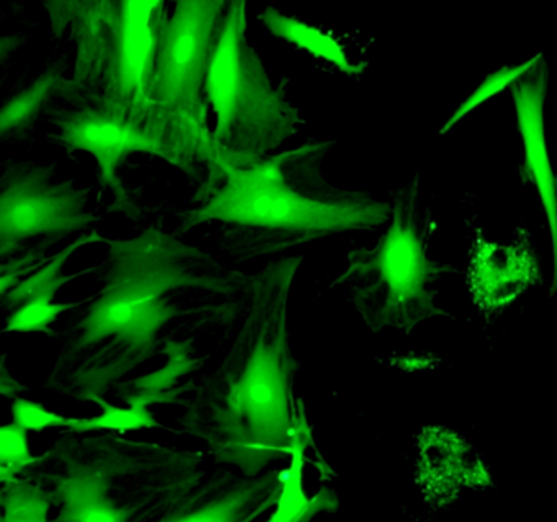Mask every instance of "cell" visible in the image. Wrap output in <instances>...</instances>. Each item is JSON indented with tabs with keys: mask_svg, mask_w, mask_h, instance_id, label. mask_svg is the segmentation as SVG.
Listing matches in <instances>:
<instances>
[{
	"mask_svg": "<svg viewBox=\"0 0 557 522\" xmlns=\"http://www.w3.org/2000/svg\"><path fill=\"white\" fill-rule=\"evenodd\" d=\"M107 244L103 287L64 330L45 382L76 400L106 397L152 358L195 349L200 333L233 328L252 293L253 274L156 225Z\"/></svg>",
	"mask_w": 557,
	"mask_h": 522,
	"instance_id": "cell-1",
	"label": "cell"
},
{
	"mask_svg": "<svg viewBox=\"0 0 557 522\" xmlns=\"http://www.w3.org/2000/svg\"><path fill=\"white\" fill-rule=\"evenodd\" d=\"M302 257L272 260L253 274L249 306L221 364L198 382L175 423L207 447L216 465L260 476L314 446L295 397L289 294Z\"/></svg>",
	"mask_w": 557,
	"mask_h": 522,
	"instance_id": "cell-2",
	"label": "cell"
},
{
	"mask_svg": "<svg viewBox=\"0 0 557 522\" xmlns=\"http://www.w3.org/2000/svg\"><path fill=\"white\" fill-rule=\"evenodd\" d=\"M335 144L308 142L256 159L208 160L197 206L181 214L178 234L220 222L230 228L221 245L244 263L344 232L376 231L391 221L393 204L322 176V162Z\"/></svg>",
	"mask_w": 557,
	"mask_h": 522,
	"instance_id": "cell-3",
	"label": "cell"
},
{
	"mask_svg": "<svg viewBox=\"0 0 557 522\" xmlns=\"http://www.w3.org/2000/svg\"><path fill=\"white\" fill-rule=\"evenodd\" d=\"M208 452L115 434L63 436L21 478L57 506L50 522H158L213 470Z\"/></svg>",
	"mask_w": 557,
	"mask_h": 522,
	"instance_id": "cell-4",
	"label": "cell"
},
{
	"mask_svg": "<svg viewBox=\"0 0 557 522\" xmlns=\"http://www.w3.org/2000/svg\"><path fill=\"white\" fill-rule=\"evenodd\" d=\"M393 215L376 247L355 248L348 268L329 289L344 287L364 325L373 333L386 328L409 335L419 323L435 316L456 320L436 306L435 284L461 271L429 258L435 219L420 199V173L393 191Z\"/></svg>",
	"mask_w": 557,
	"mask_h": 522,
	"instance_id": "cell-5",
	"label": "cell"
},
{
	"mask_svg": "<svg viewBox=\"0 0 557 522\" xmlns=\"http://www.w3.org/2000/svg\"><path fill=\"white\" fill-rule=\"evenodd\" d=\"M246 10L244 0L226 2L214 33L205 80V100L216 114L211 159L270 156L305 123L249 45Z\"/></svg>",
	"mask_w": 557,
	"mask_h": 522,
	"instance_id": "cell-6",
	"label": "cell"
},
{
	"mask_svg": "<svg viewBox=\"0 0 557 522\" xmlns=\"http://www.w3.org/2000/svg\"><path fill=\"white\" fill-rule=\"evenodd\" d=\"M224 0H184L169 15L149 88L145 129L159 157L185 172L213 157L205 80Z\"/></svg>",
	"mask_w": 557,
	"mask_h": 522,
	"instance_id": "cell-7",
	"label": "cell"
},
{
	"mask_svg": "<svg viewBox=\"0 0 557 522\" xmlns=\"http://www.w3.org/2000/svg\"><path fill=\"white\" fill-rule=\"evenodd\" d=\"M54 165L12 163L0 182V254L8 260L25 241L47 238L48 245L86 231L97 215L87 211L92 188H74V179L54 182Z\"/></svg>",
	"mask_w": 557,
	"mask_h": 522,
	"instance_id": "cell-8",
	"label": "cell"
},
{
	"mask_svg": "<svg viewBox=\"0 0 557 522\" xmlns=\"http://www.w3.org/2000/svg\"><path fill=\"white\" fill-rule=\"evenodd\" d=\"M54 127L50 140L70 150H86L99 163V182L112 191L113 209L136 215L135 202L119 175L120 165L132 152L159 157L158 146L143 124L102 100H76L45 113Z\"/></svg>",
	"mask_w": 557,
	"mask_h": 522,
	"instance_id": "cell-9",
	"label": "cell"
},
{
	"mask_svg": "<svg viewBox=\"0 0 557 522\" xmlns=\"http://www.w3.org/2000/svg\"><path fill=\"white\" fill-rule=\"evenodd\" d=\"M168 3L162 0H119L113 16V39L102 95L97 100L145 126L149 88L165 23Z\"/></svg>",
	"mask_w": 557,
	"mask_h": 522,
	"instance_id": "cell-10",
	"label": "cell"
},
{
	"mask_svg": "<svg viewBox=\"0 0 557 522\" xmlns=\"http://www.w3.org/2000/svg\"><path fill=\"white\" fill-rule=\"evenodd\" d=\"M285 476L278 469L246 476L231 467L213 472L158 522H253L278 505Z\"/></svg>",
	"mask_w": 557,
	"mask_h": 522,
	"instance_id": "cell-11",
	"label": "cell"
},
{
	"mask_svg": "<svg viewBox=\"0 0 557 522\" xmlns=\"http://www.w3.org/2000/svg\"><path fill=\"white\" fill-rule=\"evenodd\" d=\"M547 90H549V67L541 52L536 64L511 84L510 94L517 111L521 140H523L524 162L521 165V175L540 192L547 227H549L554 261L549 297H554L557 294V175L550 165L546 133H544Z\"/></svg>",
	"mask_w": 557,
	"mask_h": 522,
	"instance_id": "cell-12",
	"label": "cell"
},
{
	"mask_svg": "<svg viewBox=\"0 0 557 522\" xmlns=\"http://www.w3.org/2000/svg\"><path fill=\"white\" fill-rule=\"evenodd\" d=\"M51 20L53 41L74 42L76 61L71 80L79 90L77 100H97L102 95L113 39L115 2L77 0L44 2Z\"/></svg>",
	"mask_w": 557,
	"mask_h": 522,
	"instance_id": "cell-13",
	"label": "cell"
},
{
	"mask_svg": "<svg viewBox=\"0 0 557 522\" xmlns=\"http://www.w3.org/2000/svg\"><path fill=\"white\" fill-rule=\"evenodd\" d=\"M537 281V258L530 241L507 245L475 241L472 245L466 286L472 303L482 312H495L508 306Z\"/></svg>",
	"mask_w": 557,
	"mask_h": 522,
	"instance_id": "cell-14",
	"label": "cell"
},
{
	"mask_svg": "<svg viewBox=\"0 0 557 522\" xmlns=\"http://www.w3.org/2000/svg\"><path fill=\"white\" fill-rule=\"evenodd\" d=\"M67 65L53 61L45 71L18 94L4 101L0 111V137L2 140L18 139L30 133L41 114L50 110L58 98L73 103L81 98L79 90L71 78H66Z\"/></svg>",
	"mask_w": 557,
	"mask_h": 522,
	"instance_id": "cell-15",
	"label": "cell"
},
{
	"mask_svg": "<svg viewBox=\"0 0 557 522\" xmlns=\"http://www.w3.org/2000/svg\"><path fill=\"white\" fill-rule=\"evenodd\" d=\"M210 356H197L194 349L172 352L168 356L164 368L152 374L143 375L138 378H126L125 382L115 388V397L123 403L143 405L149 407L154 403H177L182 395L190 394V388L181 384L185 375L200 371L201 365Z\"/></svg>",
	"mask_w": 557,
	"mask_h": 522,
	"instance_id": "cell-16",
	"label": "cell"
},
{
	"mask_svg": "<svg viewBox=\"0 0 557 522\" xmlns=\"http://www.w3.org/2000/svg\"><path fill=\"white\" fill-rule=\"evenodd\" d=\"M94 241H106L107 244L109 238L100 237L96 228H94L92 234L83 235V237L77 238L70 247L54 254L50 263L45 264L38 273L32 274L30 277L18 283L14 289L4 294V296H2V307H4L5 313L17 312L22 307L32 306V303H41V306L53 303V299L57 297L58 290H60L61 287L66 286L67 283L77 279V277L84 276V274L100 270L103 264L87 268V270L70 274V276H64L63 274V266L67 258H70L77 248L84 247V245L87 244H94Z\"/></svg>",
	"mask_w": 557,
	"mask_h": 522,
	"instance_id": "cell-17",
	"label": "cell"
},
{
	"mask_svg": "<svg viewBox=\"0 0 557 522\" xmlns=\"http://www.w3.org/2000/svg\"><path fill=\"white\" fill-rule=\"evenodd\" d=\"M259 20L276 38L293 42V45L306 49V51L318 55V58L327 59L329 62H332L344 74L358 75L367 69L364 62L354 64V62L348 61L347 52H345V49L342 48L337 39L332 38L331 35H325V33L314 28V26L299 22L295 16L283 15L280 10L267 7L260 13Z\"/></svg>",
	"mask_w": 557,
	"mask_h": 522,
	"instance_id": "cell-18",
	"label": "cell"
},
{
	"mask_svg": "<svg viewBox=\"0 0 557 522\" xmlns=\"http://www.w3.org/2000/svg\"><path fill=\"white\" fill-rule=\"evenodd\" d=\"M305 452L298 450L286 470L282 495L276 511L267 522H311L319 512H337L341 508L337 495L332 489L322 488L318 495L308 498L302 489Z\"/></svg>",
	"mask_w": 557,
	"mask_h": 522,
	"instance_id": "cell-19",
	"label": "cell"
},
{
	"mask_svg": "<svg viewBox=\"0 0 557 522\" xmlns=\"http://www.w3.org/2000/svg\"><path fill=\"white\" fill-rule=\"evenodd\" d=\"M92 401L102 407V414L96 418H81V420L73 418L71 426L66 427L63 433L83 434L97 430L136 431L143 430V427H162V430L181 434V431L174 430V427L162 426L159 421L154 420L148 407H143V405L119 408L103 400V397H94Z\"/></svg>",
	"mask_w": 557,
	"mask_h": 522,
	"instance_id": "cell-20",
	"label": "cell"
},
{
	"mask_svg": "<svg viewBox=\"0 0 557 522\" xmlns=\"http://www.w3.org/2000/svg\"><path fill=\"white\" fill-rule=\"evenodd\" d=\"M2 521L0 522H50L51 499L48 493L35 482L15 478L2 483L0 492Z\"/></svg>",
	"mask_w": 557,
	"mask_h": 522,
	"instance_id": "cell-21",
	"label": "cell"
},
{
	"mask_svg": "<svg viewBox=\"0 0 557 522\" xmlns=\"http://www.w3.org/2000/svg\"><path fill=\"white\" fill-rule=\"evenodd\" d=\"M541 52H537L533 58L524 61L523 64L518 65H505V67L498 69V71L492 72L487 77L484 78L481 85L459 104L458 110L449 116L446 121L445 126L442 127L440 134H446L458 121H461L466 114L471 113L475 108L481 107L482 103L488 100V98L495 97V95L504 91L505 88H510L513 82H517L524 72L530 71L537 59H540Z\"/></svg>",
	"mask_w": 557,
	"mask_h": 522,
	"instance_id": "cell-22",
	"label": "cell"
},
{
	"mask_svg": "<svg viewBox=\"0 0 557 522\" xmlns=\"http://www.w3.org/2000/svg\"><path fill=\"white\" fill-rule=\"evenodd\" d=\"M40 462L27 446V431L17 424L0 427V482L8 483L18 478L28 467Z\"/></svg>",
	"mask_w": 557,
	"mask_h": 522,
	"instance_id": "cell-23",
	"label": "cell"
},
{
	"mask_svg": "<svg viewBox=\"0 0 557 522\" xmlns=\"http://www.w3.org/2000/svg\"><path fill=\"white\" fill-rule=\"evenodd\" d=\"M94 296L87 297L84 300H77V302L70 303H48V306H41V303H32V306L22 307L17 312L11 313L8 319V325L4 326L2 333L9 332H44L48 335L53 336V330H50V325L57 322L58 316L61 313L67 312V310L77 309V307L87 306L92 302Z\"/></svg>",
	"mask_w": 557,
	"mask_h": 522,
	"instance_id": "cell-24",
	"label": "cell"
},
{
	"mask_svg": "<svg viewBox=\"0 0 557 522\" xmlns=\"http://www.w3.org/2000/svg\"><path fill=\"white\" fill-rule=\"evenodd\" d=\"M12 414L17 426L25 431H44L50 426H71L73 418H64L53 411L45 410L44 405L25 398H15Z\"/></svg>",
	"mask_w": 557,
	"mask_h": 522,
	"instance_id": "cell-25",
	"label": "cell"
}]
</instances>
